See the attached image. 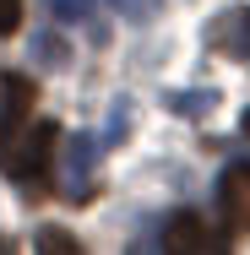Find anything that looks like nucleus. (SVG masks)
I'll return each mask as SVG.
<instances>
[{"label":"nucleus","instance_id":"nucleus-9","mask_svg":"<svg viewBox=\"0 0 250 255\" xmlns=\"http://www.w3.org/2000/svg\"><path fill=\"white\" fill-rule=\"evenodd\" d=\"M158 5H163V0H114V11H120L125 22H152Z\"/></svg>","mask_w":250,"mask_h":255},{"label":"nucleus","instance_id":"nucleus-4","mask_svg":"<svg viewBox=\"0 0 250 255\" xmlns=\"http://www.w3.org/2000/svg\"><path fill=\"white\" fill-rule=\"evenodd\" d=\"M207 49L223 54V60H240V65H250V5L223 11V16L207 27Z\"/></svg>","mask_w":250,"mask_h":255},{"label":"nucleus","instance_id":"nucleus-12","mask_svg":"<svg viewBox=\"0 0 250 255\" xmlns=\"http://www.w3.org/2000/svg\"><path fill=\"white\" fill-rule=\"evenodd\" d=\"M16 22H22V0H0V38L16 33Z\"/></svg>","mask_w":250,"mask_h":255},{"label":"nucleus","instance_id":"nucleus-7","mask_svg":"<svg viewBox=\"0 0 250 255\" xmlns=\"http://www.w3.org/2000/svg\"><path fill=\"white\" fill-rule=\"evenodd\" d=\"M54 5V16L65 22V27H87L93 38H103V27H98V0H49Z\"/></svg>","mask_w":250,"mask_h":255},{"label":"nucleus","instance_id":"nucleus-14","mask_svg":"<svg viewBox=\"0 0 250 255\" xmlns=\"http://www.w3.org/2000/svg\"><path fill=\"white\" fill-rule=\"evenodd\" d=\"M245 136H250V114H245Z\"/></svg>","mask_w":250,"mask_h":255},{"label":"nucleus","instance_id":"nucleus-2","mask_svg":"<svg viewBox=\"0 0 250 255\" xmlns=\"http://www.w3.org/2000/svg\"><path fill=\"white\" fill-rule=\"evenodd\" d=\"M163 255H234V250L201 212H174L163 223Z\"/></svg>","mask_w":250,"mask_h":255},{"label":"nucleus","instance_id":"nucleus-8","mask_svg":"<svg viewBox=\"0 0 250 255\" xmlns=\"http://www.w3.org/2000/svg\"><path fill=\"white\" fill-rule=\"evenodd\" d=\"M38 255H87V245H76L65 228H38Z\"/></svg>","mask_w":250,"mask_h":255},{"label":"nucleus","instance_id":"nucleus-5","mask_svg":"<svg viewBox=\"0 0 250 255\" xmlns=\"http://www.w3.org/2000/svg\"><path fill=\"white\" fill-rule=\"evenodd\" d=\"M33 125V82L27 76H0V141Z\"/></svg>","mask_w":250,"mask_h":255},{"label":"nucleus","instance_id":"nucleus-15","mask_svg":"<svg viewBox=\"0 0 250 255\" xmlns=\"http://www.w3.org/2000/svg\"><path fill=\"white\" fill-rule=\"evenodd\" d=\"M136 255H147V250H136Z\"/></svg>","mask_w":250,"mask_h":255},{"label":"nucleus","instance_id":"nucleus-3","mask_svg":"<svg viewBox=\"0 0 250 255\" xmlns=\"http://www.w3.org/2000/svg\"><path fill=\"white\" fill-rule=\"evenodd\" d=\"M98 157H103L98 136H71V147H65V201H87V196H93V185H98Z\"/></svg>","mask_w":250,"mask_h":255},{"label":"nucleus","instance_id":"nucleus-11","mask_svg":"<svg viewBox=\"0 0 250 255\" xmlns=\"http://www.w3.org/2000/svg\"><path fill=\"white\" fill-rule=\"evenodd\" d=\"M33 49L44 54V65H65V60H71V54H65V44H60L54 33H38V38H33Z\"/></svg>","mask_w":250,"mask_h":255},{"label":"nucleus","instance_id":"nucleus-6","mask_svg":"<svg viewBox=\"0 0 250 255\" xmlns=\"http://www.w3.org/2000/svg\"><path fill=\"white\" fill-rule=\"evenodd\" d=\"M218 201H223V217L250 234V163H234L223 179H218Z\"/></svg>","mask_w":250,"mask_h":255},{"label":"nucleus","instance_id":"nucleus-10","mask_svg":"<svg viewBox=\"0 0 250 255\" xmlns=\"http://www.w3.org/2000/svg\"><path fill=\"white\" fill-rule=\"evenodd\" d=\"M212 103H218V93L207 87V93H180L174 109H180V114H212Z\"/></svg>","mask_w":250,"mask_h":255},{"label":"nucleus","instance_id":"nucleus-1","mask_svg":"<svg viewBox=\"0 0 250 255\" xmlns=\"http://www.w3.org/2000/svg\"><path fill=\"white\" fill-rule=\"evenodd\" d=\"M49 157H54V125H27L16 130L11 141H0V168L27 190V196H44L49 190Z\"/></svg>","mask_w":250,"mask_h":255},{"label":"nucleus","instance_id":"nucleus-13","mask_svg":"<svg viewBox=\"0 0 250 255\" xmlns=\"http://www.w3.org/2000/svg\"><path fill=\"white\" fill-rule=\"evenodd\" d=\"M0 255H16V250H11V239H5V234H0Z\"/></svg>","mask_w":250,"mask_h":255}]
</instances>
